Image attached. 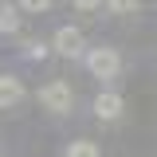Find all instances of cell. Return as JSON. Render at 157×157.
I'll use <instances>...</instances> for the list:
<instances>
[{"instance_id": "1", "label": "cell", "mask_w": 157, "mask_h": 157, "mask_svg": "<svg viewBox=\"0 0 157 157\" xmlns=\"http://www.w3.org/2000/svg\"><path fill=\"white\" fill-rule=\"evenodd\" d=\"M86 71L94 78H102V82H110V78H118V71H122V55H118L114 47H90V51H86Z\"/></svg>"}, {"instance_id": "2", "label": "cell", "mask_w": 157, "mask_h": 157, "mask_svg": "<svg viewBox=\"0 0 157 157\" xmlns=\"http://www.w3.org/2000/svg\"><path fill=\"white\" fill-rule=\"evenodd\" d=\"M39 102H43L51 114H71V106H75V90H71V82L55 78V82H47V86L39 90Z\"/></svg>"}, {"instance_id": "3", "label": "cell", "mask_w": 157, "mask_h": 157, "mask_svg": "<svg viewBox=\"0 0 157 157\" xmlns=\"http://www.w3.org/2000/svg\"><path fill=\"white\" fill-rule=\"evenodd\" d=\"M51 47H55L63 59H78V55H82V47H86V39H82V32H78V28H71V24H67V28H59V32H55Z\"/></svg>"}, {"instance_id": "4", "label": "cell", "mask_w": 157, "mask_h": 157, "mask_svg": "<svg viewBox=\"0 0 157 157\" xmlns=\"http://www.w3.org/2000/svg\"><path fill=\"white\" fill-rule=\"evenodd\" d=\"M94 114L102 118V122H114V118H122V98H118L114 90H102V94L94 98Z\"/></svg>"}, {"instance_id": "5", "label": "cell", "mask_w": 157, "mask_h": 157, "mask_svg": "<svg viewBox=\"0 0 157 157\" xmlns=\"http://www.w3.org/2000/svg\"><path fill=\"white\" fill-rule=\"evenodd\" d=\"M24 102V82L16 75H0V106H16Z\"/></svg>"}, {"instance_id": "6", "label": "cell", "mask_w": 157, "mask_h": 157, "mask_svg": "<svg viewBox=\"0 0 157 157\" xmlns=\"http://www.w3.org/2000/svg\"><path fill=\"white\" fill-rule=\"evenodd\" d=\"M20 28V16H16V4H0V36H12Z\"/></svg>"}, {"instance_id": "7", "label": "cell", "mask_w": 157, "mask_h": 157, "mask_svg": "<svg viewBox=\"0 0 157 157\" xmlns=\"http://www.w3.org/2000/svg\"><path fill=\"white\" fill-rule=\"evenodd\" d=\"M67 157H102V153H98V145H94V141L78 137V141H71V145H67Z\"/></svg>"}, {"instance_id": "8", "label": "cell", "mask_w": 157, "mask_h": 157, "mask_svg": "<svg viewBox=\"0 0 157 157\" xmlns=\"http://www.w3.org/2000/svg\"><path fill=\"white\" fill-rule=\"evenodd\" d=\"M102 4H106L114 16H130V12H137V8H141V0H102Z\"/></svg>"}, {"instance_id": "9", "label": "cell", "mask_w": 157, "mask_h": 157, "mask_svg": "<svg viewBox=\"0 0 157 157\" xmlns=\"http://www.w3.org/2000/svg\"><path fill=\"white\" fill-rule=\"evenodd\" d=\"M16 8H24V12H47L51 0H16Z\"/></svg>"}, {"instance_id": "10", "label": "cell", "mask_w": 157, "mask_h": 157, "mask_svg": "<svg viewBox=\"0 0 157 157\" xmlns=\"http://www.w3.org/2000/svg\"><path fill=\"white\" fill-rule=\"evenodd\" d=\"M24 55H28V59H43V55H47V47H43L39 39H32V43L24 47Z\"/></svg>"}, {"instance_id": "11", "label": "cell", "mask_w": 157, "mask_h": 157, "mask_svg": "<svg viewBox=\"0 0 157 157\" xmlns=\"http://www.w3.org/2000/svg\"><path fill=\"white\" fill-rule=\"evenodd\" d=\"M71 4H75L78 12H94V8H98V4H102V0H71Z\"/></svg>"}]
</instances>
